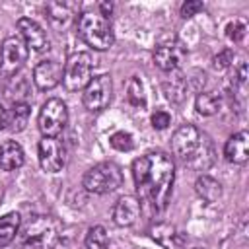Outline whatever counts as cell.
Here are the masks:
<instances>
[{
    "label": "cell",
    "mask_w": 249,
    "mask_h": 249,
    "mask_svg": "<svg viewBox=\"0 0 249 249\" xmlns=\"http://www.w3.org/2000/svg\"><path fill=\"white\" fill-rule=\"evenodd\" d=\"M132 179L140 200L150 202V206L156 210H165L175 181L173 158L165 152H150L140 156L132 163Z\"/></svg>",
    "instance_id": "cell-1"
},
{
    "label": "cell",
    "mask_w": 249,
    "mask_h": 249,
    "mask_svg": "<svg viewBox=\"0 0 249 249\" xmlns=\"http://www.w3.org/2000/svg\"><path fill=\"white\" fill-rule=\"evenodd\" d=\"M171 150L181 161L198 171H204L214 160L210 138L193 124H183L173 132Z\"/></svg>",
    "instance_id": "cell-2"
},
{
    "label": "cell",
    "mask_w": 249,
    "mask_h": 249,
    "mask_svg": "<svg viewBox=\"0 0 249 249\" xmlns=\"http://www.w3.org/2000/svg\"><path fill=\"white\" fill-rule=\"evenodd\" d=\"M78 33L95 51H107L109 47H113V41H115L109 18H103L99 12H91V10H86L80 14Z\"/></svg>",
    "instance_id": "cell-3"
},
{
    "label": "cell",
    "mask_w": 249,
    "mask_h": 249,
    "mask_svg": "<svg viewBox=\"0 0 249 249\" xmlns=\"http://www.w3.org/2000/svg\"><path fill=\"white\" fill-rule=\"evenodd\" d=\"M121 183H123V171L113 161H101V163L89 167L84 175L86 191L95 193V195L113 193L121 187Z\"/></svg>",
    "instance_id": "cell-4"
},
{
    "label": "cell",
    "mask_w": 249,
    "mask_h": 249,
    "mask_svg": "<svg viewBox=\"0 0 249 249\" xmlns=\"http://www.w3.org/2000/svg\"><path fill=\"white\" fill-rule=\"evenodd\" d=\"M93 58L89 53H74L64 64L62 70V84L68 91L84 89L89 80L93 78Z\"/></svg>",
    "instance_id": "cell-5"
},
{
    "label": "cell",
    "mask_w": 249,
    "mask_h": 249,
    "mask_svg": "<svg viewBox=\"0 0 249 249\" xmlns=\"http://www.w3.org/2000/svg\"><path fill=\"white\" fill-rule=\"evenodd\" d=\"M58 243V226L47 216H39L25 228V249H56Z\"/></svg>",
    "instance_id": "cell-6"
},
{
    "label": "cell",
    "mask_w": 249,
    "mask_h": 249,
    "mask_svg": "<svg viewBox=\"0 0 249 249\" xmlns=\"http://www.w3.org/2000/svg\"><path fill=\"white\" fill-rule=\"evenodd\" d=\"M68 123V109H66V103L58 97H51L43 103L41 111H39V117H37V124H39V130L43 132V136H51V138H56L64 126Z\"/></svg>",
    "instance_id": "cell-7"
},
{
    "label": "cell",
    "mask_w": 249,
    "mask_h": 249,
    "mask_svg": "<svg viewBox=\"0 0 249 249\" xmlns=\"http://www.w3.org/2000/svg\"><path fill=\"white\" fill-rule=\"evenodd\" d=\"M187 56V47L177 37H163L154 49V62L163 72L177 70Z\"/></svg>",
    "instance_id": "cell-8"
},
{
    "label": "cell",
    "mask_w": 249,
    "mask_h": 249,
    "mask_svg": "<svg viewBox=\"0 0 249 249\" xmlns=\"http://www.w3.org/2000/svg\"><path fill=\"white\" fill-rule=\"evenodd\" d=\"M29 47L23 43L19 35L6 37L0 49V70L4 74H16L27 60Z\"/></svg>",
    "instance_id": "cell-9"
},
{
    "label": "cell",
    "mask_w": 249,
    "mask_h": 249,
    "mask_svg": "<svg viewBox=\"0 0 249 249\" xmlns=\"http://www.w3.org/2000/svg\"><path fill=\"white\" fill-rule=\"evenodd\" d=\"M111 93H113V84H111V76L109 74H99L95 78L89 80V84L84 88V105L89 111H103L109 101H111Z\"/></svg>",
    "instance_id": "cell-10"
},
{
    "label": "cell",
    "mask_w": 249,
    "mask_h": 249,
    "mask_svg": "<svg viewBox=\"0 0 249 249\" xmlns=\"http://www.w3.org/2000/svg\"><path fill=\"white\" fill-rule=\"evenodd\" d=\"M64 146L58 138L43 136L39 140V163L49 173H58L64 167Z\"/></svg>",
    "instance_id": "cell-11"
},
{
    "label": "cell",
    "mask_w": 249,
    "mask_h": 249,
    "mask_svg": "<svg viewBox=\"0 0 249 249\" xmlns=\"http://www.w3.org/2000/svg\"><path fill=\"white\" fill-rule=\"evenodd\" d=\"M18 31L19 37L23 39V43L27 47H31L33 51L41 53L45 49H49V37L45 33V29L31 18H19L18 19Z\"/></svg>",
    "instance_id": "cell-12"
},
{
    "label": "cell",
    "mask_w": 249,
    "mask_h": 249,
    "mask_svg": "<svg viewBox=\"0 0 249 249\" xmlns=\"http://www.w3.org/2000/svg\"><path fill=\"white\" fill-rule=\"evenodd\" d=\"M150 237L163 249H185L187 247L185 235L179 230H175L171 224H165V222H156L150 228Z\"/></svg>",
    "instance_id": "cell-13"
},
{
    "label": "cell",
    "mask_w": 249,
    "mask_h": 249,
    "mask_svg": "<svg viewBox=\"0 0 249 249\" xmlns=\"http://www.w3.org/2000/svg\"><path fill=\"white\" fill-rule=\"evenodd\" d=\"M60 80H62V66L56 60H41L33 70V82L43 91L56 88Z\"/></svg>",
    "instance_id": "cell-14"
},
{
    "label": "cell",
    "mask_w": 249,
    "mask_h": 249,
    "mask_svg": "<svg viewBox=\"0 0 249 249\" xmlns=\"http://www.w3.org/2000/svg\"><path fill=\"white\" fill-rule=\"evenodd\" d=\"M140 216V198L132 195L121 196L113 206V222L121 228L132 226Z\"/></svg>",
    "instance_id": "cell-15"
},
{
    "label": "cell",
    "mask_w": 249,
    "mask_h": 249,
    "mask_svg": "<svg viewBox=\"0 0 249 249\" xmlns=\"http://www.w3.org/2000/svg\"><path fill=\"white\" fill-rule=\"evenodd\" d=\"M224 156L231 163H245L249 160V134L245 130L231 134L224 146Z\"/></svg>",
    "instance_id": "cell-16"
},
{
    "label": "cell",
    "mask_w": 249,
    "mask_h": 249,
    "mask_svg": "<svg viewBox=\"0 0 249 249\" xmlns=\"http://www.w3.org/2000/svg\"><path fill=\"white\" fill-rule=\"evenodd\" d=\"M23 165V148L16 140H6L0 146V167L4 171H14Z\"/></svg>",
    "instance_id": "cell-17"
},
{
    "label": "cell",
    "mask_w": 249,
    "mask_h": 249,
    "mask_svg": "<svg viewBox=\"0 0 249 249\" xmlns=\"http://www.w3.org/2000/svg\"><path fill=\"white\" fill-rule=\"evenodd\" d=\"M29 103L27 101H18L12 105V109L6 113V126L12 130V132H21L25 126H27V121H29Z\"/></svg>",
    "instance_id": "cell-18"
},
{
    "label": "cell",
    "mask_w": 249,
    "mask_h": 249,
    "mask_svg": "<svg viewBox=\"0 0 249 249\" xmlns=\"http://www.w3.org/2000/svg\"><path fill=\"white\" fill-rule=\"evenodd\" d=\"M163 93L167 99L179 103L187 93V78L179 70L169 72V78L163 80Z\"/></svg>",
    "instance_id": "cell-19"
},
{
    "label": "cell",
    "mask_w": 249,
    "mask_h": 249,
    "mask_svg": "<svg viewBox=\"0 0 249 249\" xmlns=\"http://www.w3.org/2000/svg\"><path fill=\"white\" fill-rule=\"evenodd\" d=\"M47 14L49 19L54 25H66L72 21L74 14H76V4L70 2H49L47 4Z\"/></svg>",
    "instance_id": "cell-20"
},
{
    "label": "cell",
    "mask_w": 249,
    "mask_h": 249,
    "mask_svg": "<svg viewBox=\"0 0 249 249\" xmlns=\"http://www.w3.org/2000/svg\"><path fill=\"white\" fill-rule=\"evenodd\" d=\"M195 191L206 202H214V200H218L222 196V185L210 175H200L196 179V183H195Z\"/></svg>",
    "instance_id": "cell-21"
},
{
    "label": "cell",
    "mask_w": 249,
    "mask_h": 249,
    "mask_svg": "<svg viewBox=\"0 0 249 249\" xmlns=\"http://www.w3.org/2000/svg\"><path fill=\"white\" fill-rule=\"evenodd\" d=\"M19 231V214L10 212L0 218V249L14 241Z\"/></svg>",
    "instance_id": "cell-22"
},
{
    "label": "cell",
    "mask_w": 249,
    "mask_h": 249,
    "mask_svg": "<svg viewBox=\"0 0 249 249\" xmlns=\"http://www.w3.org/2000/svg\"><path fill=\"white\" fill-rule=\"evenodd\" d=\"M195 107H196V111L200 115L210 117V115L218 113V109H220V97L216 93H212V91H200L198 97H196Z\"/></svg>",
    "instance_id": "cell-23"
},
{
    "label": "cell",
    "mask_w": 249,
    "mask_h": 249,
    "mask_svg": "<svg viewBox=\"0 0 249 249\" xmlns=\"http://www.w3.org/2000/svg\"><path fill=\"white\" fill-rule=\"evenodd\" d=\"M86 249H107L109 247V235L103 226H91L86 233Z\"/></svg>",
    "instance_id": "cell-24"
},
{
    "label": "cell",
    "mask_w": 249,
    "mask_h": 249,
    "mask_svg": "<svg viewBox=\"0 0 249 249\" xmlns=\"http://www.w3.org/2000/svg\"><path fill=\"white\" fill-rule=\"evenodd\" d=\"M126 97H128V103L134 105V107H144L146 105V93H144V86L140 82L138 76H132L128 80V86H126Z\"/></svg>",
    "instance_id": "cell-25"
},
{
    "label": "cell",
    "mask_w": 249,
    "mask_h": 249,
    "mask_svg": "<svg viewBox=\"0 0 249 249\" xmlns=\"http://www.w3.org/2000/svg\"><path fill=\"white\" fill-rule=\"evenodd\" d=\"M109 142H111V146H113L115 150H119V152H128V150H132V146H134L132 134H128V132H124V130L113 132L111 138H109Z\"/></svg>",
    "instance_id": "cell-26"
},
{
    "label": "cell",
    "mask_w": 249,
    "mask_h": 249,
    "mask_svg": "<svg viewBox=\"0 0 249 249\" xmlns=\"http://www.w3.org/2000/svg\"><path fill=\"white\" fill-rule=\"evenodd\" d=\"M226 37L233 43H239L243 37H245V23L239 21V19H233L226 25Z\"/></svg>",
    "instance_id": "cell-27"
},
{
    "label": "cell",
    "mask_w": 249,
    "mask_h": 249,
    "mask_svg": "<svg viewBox=\"0 0 249 249\" xmlns=\"http://www.w3.org/2000/svg\"><path fill=\"white\" fill-rule=\"evenodd\" d=\"M231 62H233V51L231 49H224L218 54H214V58H212V66L216 70H226L231 66Z\"/></svg>",
    "instance_id": "cell-28"
},
{
    "label": "cell",
    "mask_w": 249,
    "mask_h": 249,
    "mask_svg": "<svg viewBox=\"0 0 249 249\" xmlns=\"http://www.w3.org/2000/svg\"><path fill=\"white\" fill-rule=\"evenodd\" d=\"M152 126L154 128H158V130H163V128H167L169 126V123H171V115L167 113V111H163V109H158L156 113H152Z\"/></svg>",
    "instance_id": "cell-29"
},
{
    "label": "cell",
    "mask_w": 249,
    "mask_h": 249,
    "mask_svg": "<svg viewBox=\"0 0 249 249\" xmlns=\"http://www.w3.org/2000/svg\"><path fill=\"white\" fill-rule=\"evenodd\" d=\"M202 10H204V4L202 2H198V0H187L181 6V16L183 18H193V16H196Z\"/></svg>",
    "instance_id": "cell-30"
},
{
    "label": "cell",
    "mask_w": 249,
    "mask_h": 249,
    "mask_svg": "<svg viewBox=\"0 0 249 249\" xmlns=\"http://www.w3.org/2000/svg\"><path fill=\"white\" fill-rule=\"evenodd\" d=\"M111 12H113V4H111V2H99V14H101L103 18H109Z\"/></svg>",
    "instance_id": "cell-31"
},
{
    "label": "cell",
    "mask_w": 249,
    "mask_h": 249,
    "mask_svg": "<svg viewBox=\"0 0 249 249\" xmlns=\"http://www.w3.org/2000/svg\"><path fill=\"white\" fill-rule=\"evenodd\" d=\"M6 113H8V111H6V109H4V105L0 103V128H2V126H6Z\"/></svg>",
    "instance_id": "cell-32"
},
{
    "label": "cell",
    "mask_w": 249,
    "mask_h": 249,
    "mask_svg": "<svg viewBox=\"0 0 249 249\" xmlns=\"http://www.w3.org/2000/svg\"><path fill=\"white\" fill-rule=\"evenodd\" d=\"M187 249V247H185ZM189 249H202V247H189Z\"/></svg>",
    "instance_id": "cell-33"
}]
</instances>
